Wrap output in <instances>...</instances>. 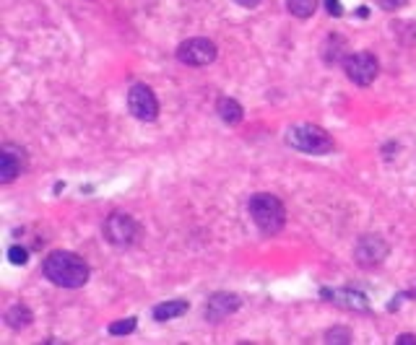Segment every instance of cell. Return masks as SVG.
<instances>
[{
  "mask_svg": "<svg viewBox=\"0 0 416 345\" xmlns=\"http://www.w3.org/2000/svg\"><path fill=\"white\" fill-rule=\"evenodd\" d=\"M31 320H34V314L26 307H21V304H16V307H11L5 312V322H8L11 330H24V327L31 325Z\"/></svg>",
  "mask_w": 416,
  "mask_h": 345,
  "instance_id": "obj_15",
  "label": "cell"
},
{
  "mask_svg": "<svg viewBox=\"0 0 416 345\" xmlns=\"http://www.w3.org/2000/svg\"><path fill=\"white\" fill-rule=\"evenodd\" d=\"M190 309V304L185 299H172V301H164V304H156L154 307V320L156 322H167V320H177L185 312Z\"/></svg>",
  "mask_w": 416,
  "mask_h": 345,
  "instance_id": "obj_12",
  "label": "cell"
},
{
  "mask_svg": "<svg viewBox=\"0 0 416 345\" xmlns=\"http://www.w3.org/2000/svg\"><path fill=\"white\" fill-rule=\"evenodd\" d=\"M385 257H388V244L382 242V236H362L354 249V260L362 268H375Z\"/></svg>",
  "mask_w": 416,
  "mask_h": 345,
  "instance_id": "obj_8",
  "label": "cell"
},
{
  "mask_svg": "<svg viewBox=\"0 0 416 345\" xmlns=\"http://www.w3.org/2000/svg\"><path fill=\"white\" fill-rule=\"evenodd\" d=\"M8 257H11L13 265H26V260H29V252H26L24 247H11V249H8Z\"/></svg>",
  "mask_w": 416,
  "mask_h": 345,
  "instance_id": "obj_18",
  "label": "cell"
},
{
  "mask_svg": "<svg viewBox=\"0 0 416 345\" xmlns=\"http://www.w3.org/2000/svg\"><path fill=\"white\" fill-rule=\"evenodd\" d=\"M44 275L60 288H81L89 281V265L76 252H52L44 260Z\"/></svg>",
  "mask_w": 416,
  "mask_h": 345,
  "instance_id": "obj_1",
  "label": "cell"
},
{
  "mask_svg": "<svg viewBox=\"0 0 416 345\" xmlns=\"http://www.w3.org/2000/svg\"><path fill=\"white\" fill-rule=\"evenodd\" d=\"M237 309H239V296L237 294H213L206 301V320L219 322Z\"/></svg>",
  "mask_w": 416,
  "mask_h": 345,
  "instance_id": "obj_10",
  "label": "cell"
},
{
  "mask_svg": "<svg viewBox=\"0 0 416 345\" xmlns=\"http://www.w3.org/2000/svg\"><path fill=\"white\" fill-rule=\"evenodd\" d=\"M286 143L302 154L323 156L333 151V138L317 125H294L286 135Z\"/></svg>",
  "mask_w": 416,
  "mask_h": 345,
  "instance_id": "obj_3",
  "label": "cell"
},
{
  "mask_svg": "<svg viewBox=\"0 0 416 345\" xmlns=\"http://www.w3.org/2000/svg\"><path fill=\"white\" fill-rule=\"evenodd\" d=\"M346 39L343 37H338V34H333V37H328L325 39V44H323V60L328 65H333V63H343L349 55H346Z\"/></svg>",
  "mask_w": 416,
  "mask_h": 345,
  "instance_id": "obj_13",
  "label": "cell"
},
{
  "mask_svg": "<svg viewBox=\"0 0 416 345\" xmlns=\"http://www.w3.org/2000/svg\"><path fill=\"white\" fill-rule=\"evenodd\" d=\"M234 3H239L242 8H255V5H260L263 0H234Z\"/></svg>",
  "mask_w": 416,
  "mask_h": 345,
  "instance_id": "obj_23",
  "label": "cell"
},
{
  "mask_svg": "<svg viewBox=\"0 0 416 345\" xmlns=\"http://www.w3.org/2000/svg\"><path fill=\"white\" fill-rule=\"evenodd\" d=\"M250 216L255 221V226L268 236L278 234L286 223L284 203L276 195H268V192H258V195L250 197Z\"/></svg>",
  "mask_w": 416,
  "mask_h": 345,
  "instance_id": "obj_2",
  "label": "cell"
},
{
  "mask_svg": "<svg viewBox=\"0 0 416 345\" xmlns=\"http://www.w3.org/2000/svg\"><path fill=\"white\" fill-rule=\"evenodd\" d=\"M323 296H328V301H333L338 307L343 309H364L369 307V301H367V296L359 294V291H323Z\"/></svg>",
  "mask_w": 416,
  "mask_h": 345,
  "instance_id": "obj_11",
  "label": "cell"
},
{
  "mask_svg": "<svg viewBox=\"0 0 416 345\" xmlns=\"http://www.w3.org/2000/svg\"><path fill=\"white\" fill-rule=\"evenodd\" d=\"M138 236V223L125 213H112L104 221V239L115 247H130Z\"/></svg>",
  "mask_w": 416,
  "mask_h": 345,
  "instance_id": "obj_7",
  "label": "cell"
},
{
  "mask_svg": "<svg viewBox=\"0 0 416 345\" xmlns=\"http://www.w3.org/2000/svg\"><path fill=\"white\" fill-rule=\"evenodd\" d=\"M135 330V317H128V320H120L109 325V335H130Z\"/></svg>",
  "mask_w": 416,
  "mask_h": 345,
  "instance_id": "obj_17",
  "label": "cell"
},
{
  "mask_svg": "<svg viewBox=\"0 0 416 345\" xmlns=\"http://www.w3.org/2000/svg\"><path fill=\"white\" fill-rule=\"evenodd\" d=\"M325 337H328V343H351L349 330H330Z\"/></svg>",
  "mask_w": 416,
  "mask_h": 345,
  "instance_id": "obj_19",
  "label": "cell"
},
{
  "mask_svg": "<svg viewBox=\"0 0 416 345\" xmlns=\"http://www.w3.org/2000/svg\"><path fill=\"white\" fill-rule=\"evenodd\" d=\"M411 294H414V296H416V288H414V291H411Z\"/></svg>",
  "mask_w": 416,
  "mask_h": 345,
  "instance_id": "obj_24",
  "label": "cell"
},
{
  "mask_svg": "<svg viewBox=\"0 0 416 345\" xmlns=\"http://www.w3.org/2000/svg\"><path fill=\"white\" fill-rule=\"evenodd\" d=\"M395 343L398 345H416V335H401Z\"/></svg>",
  "mask_w": 416,
  "mask_h": 345,
  "instance_id": "obj_22",
  "label": "cell"
},
{
  "mask_svg": "<svg viewBox=\"0 0 416 345\" xmlns=\"http://www.w3.org/2000/svg\"><path fill=\"white\" fill-rule=\"evenodd\" d=\"M325 5H328V13H330V16H341V13H343L341 0H325Z\"/></svg>",
  "mask_w": 416,
  "mask_h": 345,
  "instance_id": "obj_21",
  "label": "cell"
},
{
  "mask_svg": "<svg viewBox=\"0 0 416 345\" xmlns=\"http://www.w3.org/2000/svg\"><path fill=\"white\" fill-rule=\"evenodd\" d=\"M377 3H380L382 11H398V8H403L408 0H377Z\"/></svg>",
  "mask_w": 416,
  "mask_h": 345,
  "instance_id": "obj_20",
  "label": "cell"
},
{
  "mask_svg": "<svg viewBox=\"0 0 416 345\" xmlns=\"http://www.w3.org/2000/svg\"><path fill=\"white\" fill-rule=\"evenodd\" d=\"M216 44L211 39H203V37H195V39H187L182 42L177 47V60L182 65H190V68H203V65H211L216 60Z\"/></svg>",
  "mask_w": 416,
  "mask_h": 345,
  "instance_id": "obj_4",
  "label": "cell"
},
{
  "mask_svg": "<svg viewBox=\"0 0 416 345\" xmlns=\"http://www.w3.org/2000/svg\"><path fill=\"white\" fill-rule=\"evenodd\" d=\"M128 109L130 115L141 122H154L159 117V102H156L154 91L143 83H135L133 89L128 91Z\"/></svg>",
  "mask_w": 416,
  "mask_h": 345,
  "instance_id": "obj_6",
  "label": "cell"
},
{
  "mask_svg": "<svg viewBox=\"0 0 416 345\" xmlns=\"http://www.w3.org/2000/svg\"><path fill=\"white\" fill-rule=\"evenodd\" d=\"M286 8L297 18H310L317 11V0H286Z\"/></svg>",
  "mask_w": 416,
  "mask_h": 345,
  "instance_id": "obj_16",
  "label": "cell"
},
{
  "mask_svg": "<svg viewBox=\"0 0 416 345\" xmlns=\"http://www.w3.org/2000/svg\"><path fill=\"white\" fill-rule=\"evenodd\" d=\"M216 112H219V117L226 122V125H239L242 122V107H239V102H234V99H229V96H221L219 102H216Z\"/></svg>",
  "mask_w": 416,
  "mask_h": 345,
  "instance_id": "obj_14",
  "label": "cell"
},
{
  "mask_svg": "<svg viewBox=\"0 0 416 345\" xmlns=\"http://www.w3.org/2000/svg\"><path fill=\"white\" fill-rule=\"evenodd\" d=\"M343 70L356 86H369L380 73V63L372 52H354L343 60Z\"/></svg>",
  "mask_w": 416,
  "mask_h": 345,
  "instance_id": "obj_5",
  "label": "cell"
},
{
  "mask_svg": "<svg viewBox=\"0 0 416 345\" xmlns=\"http://www.w3.org/2000/svg\"><path fill=\"white\" fill-rule=\"evenodd\" d=\"M21 169H24V148L5 143L0 148V182L11 184L13 179L21 174Z\"/></svg>",
  "mask_w": 416,
  "mask_h": 345,
  "instance_id": "obj_9",
  "label": "cell"
}]
</instances>
